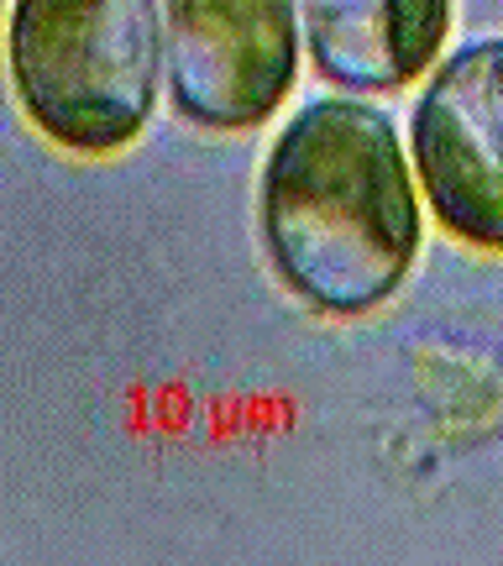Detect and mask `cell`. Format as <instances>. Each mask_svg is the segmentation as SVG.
Returning <instances> with one entry per match:
<instances>
[{"label": "cell", "mask_w": 503, "mask_h": 566, "mask_svg": "<svg viewBox=\"0 0 503 566\" xmlns=\"http://www.w3.org/2000/svg\"><path fill=\"white\" fill-rule=\"evenodd\" d=\"M415 168L436 221L457 242L503 252V38L457 48L425 84Z\"/></svg>", "instance_id": "obj_4"}, {"label": "cell", "mask_w": 503, "mask_h": 566, "mask_svg": "<svg viewBox=\"0 0 503 566\" xmlns=\"http://www.w3.org/2000/svg\"><path fill=\"white\" fill-rule=\"evenodd\" d=\"M300 17L325 84L394 95L436 63L451 0H300Z\"/></svg>", "instance_id": "obj_5"}, {"label": "cell", "mask_w": 503, "mask_h": 566, "mask_svg": "<svg viewBox=\"0 0 503 566\" xmlns=\"http://www.w3.org/2000/svg\"><path fill=\"white\" fill-rule=\"evenodd\" d=\"M262 252L300 304L352 321L399 294L420 258V195L394 122L315 101L279 132L258 189Z\"/></svg>", "instance_id": "obj_1"}, {"label": "cell", "mask_w": 503, "mask_h": 566, "mask_svg": "<svg viewBox=\"0 0 503 566\" xmlns=\"http://www.w3.org/2000/svg\"><path fill=\"white\" fill-rule=\"evenodd\" d=\"M11 84L42 137L105 158L153 122L163 84L158 0H11Z\"/></svg>", "instance_id": "obj_2"}, {"label": "cell", "mask_w": 503, "mask_h": 566, "mask_svg": "<svg viewBox=\"0 0 503 566\" xmlns=\"http://www.w3.org/2000/svg\"><path fill=\"white\" fill-rule=\"evenodd\" d=\"M168 101L189 126L252 132L300 74L294 0H163Z\"/></svg>", "instance_id": "obj_3"}]
</instances>
